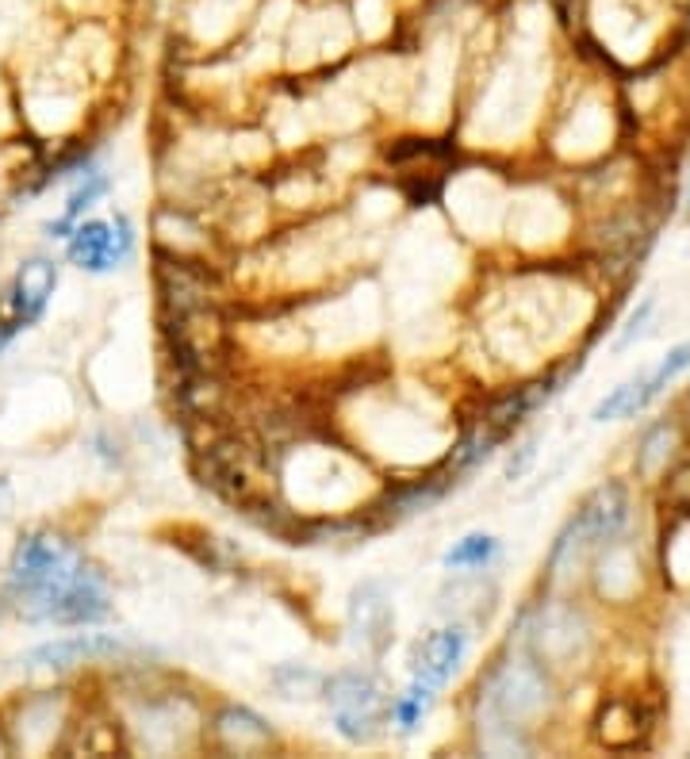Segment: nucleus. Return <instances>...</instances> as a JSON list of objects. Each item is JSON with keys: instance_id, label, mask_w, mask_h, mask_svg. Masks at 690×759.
Listing matches in <instances>:
<instances>
[{"instance_id": "nucleus-12", "label": "nucleus", "mask_w": 690, "mask_h": 759, "mask_svg": "<svg viewBox=\"0 0 690 759\" xmlns=\"http://www.w3.org/2000/svg\"><path fill=\"white\" fill-rule=\"evenodd\" d=\"M107 192V177H100V173H89V181L81 185L78 192L70 196V204H65V212H62V219L58 223H50V238H65L73 230V219H78L85 207H93V199H100Z\"/></svg>"}, {"instance_id": "nucleus-9", "label": "nucleus", "mask_w": 690, "mask_h": 759, "mask_svg": "<svg viewBox=\"0 0 690 759\" xmlns=\"http://www.w3.org/2000/svg\"><path fill=\"white\" fill-rule=\"evenodd\" d=\"M542 702H545V683L529 667H506V671H498L492 679V687H487V710L503 717L506 725L522 721V717L537 710Z\"/></svg>"}, {"instance_id": "nucleus-7", "label": "nucleus", "mask_w": 690, "mask_h": 759, "mask_svg": "<svg viewBox=\"0 0 690 759\" xmlns=\"http://www.w3.org/2000/svg\"><path fill=\"white\" fill-rule=\"evenodd\" d=\"M392 603H388L380 583H361L349 598V629L353 640L369 653H384L392 640Z\"/></svg>"}, {"instance_id": "nucleus-3", "label": "nucleus", "mask_w": 690, "mask_h": 759, "mask_svg": "<svg viewBox=\"0 0 690 759\" xmlns=\"http://www.w3.org/2000/svg\"><path fill=\"white\" fill-rule=\"evenodd\" d=\"M629 519V503H626V491L618 488V483H606V488H598L591 499H587V506L576 514V522L568 525V530L560 533V541H556L553 548V572L556 564L564 561L568 553H584L587 545H603V541H614L621 533V525Z\"/></svg>"}, {"instance_id": "nucleus-8", "label": "nucleus", "mask_w": 690, "mask_h": 759, "mask_svg": "<svg viewBox=\"0 0 690 759\" xmlns=\"http://www.w3.org/2000/svg\"><path fill=\"white\" fill-rule=\"evenodd\" d=\"M127 653L120 637L112 633H73V637L62 640H47V645H35L23 664L28 667H73V664H85V660H104V656H120Z\"/></svg>"}, {"instance_id": "nucleus-5", "label": "nucleus", "mask_w": 690, "mask_h": 759, "mask_svg": "<svg viewBox=\"0 0 690 759\" xmlns=\"http://www.w3.org/2000/svg\"><path fill=\"white\" fill-rule=\"evenodd\" d=\"M54 285H58L54 261H43V257L28 261L20 273H16L12 288L4 291V304H0V322H4V327H12L16 334L28 330L31 322L43 319L50 296H54Z\"/></svg>"}, {"instance_id": "nucleus-6", "label": "nucleus", "mask_w": 690, "mask_h": 759, "mask_svg": "<svg viewBox=\"0 0 690 759\" xmlns=\"http://www.w3.org/2000/svg\"><path fill=\"white\" fill-rule=\"evenodd\" d=\"M464 648H468V633L461 625H445V629L430 633L419 648H414V683L426 690H442L453 679L456 664L464 660Z\"/></svg>"}, {"instance_id": "nucleus-16", "label": "nucleus", "mask_w": 690, "mask_h": 759, "mask_svg": "<svg viewBox=\"0 0 690 759\" xmlns=\"http://www.w3.org/2000/svg\"><path fill=\"white\" fill-rule=\"evenodd\" d=\"M0 491H4V480H0Z\"/></svg>"}, {"instance_id": "nucleus-15", "label": "nucleus", "mask_w": 690, "mask_h": 759, "mask_svg": "<svg viewBox=\"0 0 690 759\" xmlns=\"http://www.w3.org/2000/svg\"><path fill=\"white\" fill-rule=\"evenodd\" d=\"M668 438H671V430H668V427H656V430H652V438H648V445H645L648 453L641 457V469H645V472H652V469H656V461L663 457V441H668Z\"/></svg>"}, {"instance_id": "nucleus-10", "label": "nucleus", "mask_w": 690, "mask_h": 759, "mask_svg": "<svg viewBox=\"0 0 690 759\" xmlns=\"http://www.w3.org/2000/svg\"><path fill=\"white\" fill-rule=\"evenodd\" d=\"M219 737H227L230 745L238 748V752H246V748L269 745L272 732H269V725H265L257 714H249V710H227V714L219 717Z\"/></svg>"}, {"instance_id": "nucleus-11", "label": "nucleus", "mask_w": 690, "mask_h": 759, "mask_svg": "<svg viewBox=\"0 0 690 759\" xmlns=\"http://www.w3.org/2000/svg\"><path fill=\"white\" fill-rule=\"evenodd\" d=\"M498 553V541L487 537V533H468L464 541H456L453 548L445 553V568H484L487 561Z\"/></svg>"}, {"instance_id": "nucleus-14", "label": "nucleus", "mask_w": 690, "mask_h": 759, "mask_svg": "<svg viewBox=\"0 0 690 759\" xmlns=\"http://www.w3.org/2000/svg\"><path fill=\"white\" fill-rule=\"evenodd\" d=\"M430 702H434V690H426V687H419V683H411V690H406V695H399L395 702H392L395 725L403 732H411L414 725L422 721V714L430 710Z\"/></svg>"}, {"instance_id": "nucleus-4", "label": "nucleus", "mask_w": 690, "mask_h": 759, "mask_svg": "<svg viewBox=\"0 0 690 759\" xmlns=\"http://www.w3.org/2000/svg\"><path fill=\"white\" fill-rule=\"evenodd\" d=\"M135 249V230L127 215H115V223H81L70 235V261L85 273H107L123 265Z\"/></svg>"}, {"instance_id": "nucleus-1", "label": "nucleus", "mask_w": 690, "mask_h": 759, "mask_svg": "<svg viewBox=\"0 0 690 759\" xmlns=\"http://www.w3.org/2000/svg\"><path fill=\"white\" fill-rule=\"evenodd\" d=\"M89 575L96 572L62 537L31 533V537H23L16 545L12 568H8V587H12V598L28 611V617L47 622L50 611Z\"/></svg>"}, {"instance_id": "nucleus-13", "label": "nucleus", "mask_w": 690, "mask_h": 759, "mask_svg": "<svg viewBox=\"0 0 690 759\" xmlns=\"http://www.w3.org/2000/svg\"><path fill=\"white\" fill-rule=\"evenodd\" d=\"M687 365H690V346H679V349H671V353H668V357H663V361H660V369H656V372H648V377L641 380V403H645V407L652 403V399L660 396V391L668 388V383L676 380L679 372L687 369Z\"/></svg>"}, {"instance_id": "nucleus-2", "label": "nucleus", "mask_w": 690, "mask_h": 759, "mask_svg": "<svg viewBox=\"0 0 690 759\" xmlns=\"http://www.w3.org/2000/svg\"><path fill=\"white\" fill-rule=\"evenodd\" d=\"M327 702L334 710V725L353 745H372L384 732V721L392 714L384 683L369 671H342L327 683Z\"/></svg>"}]
</instances>
